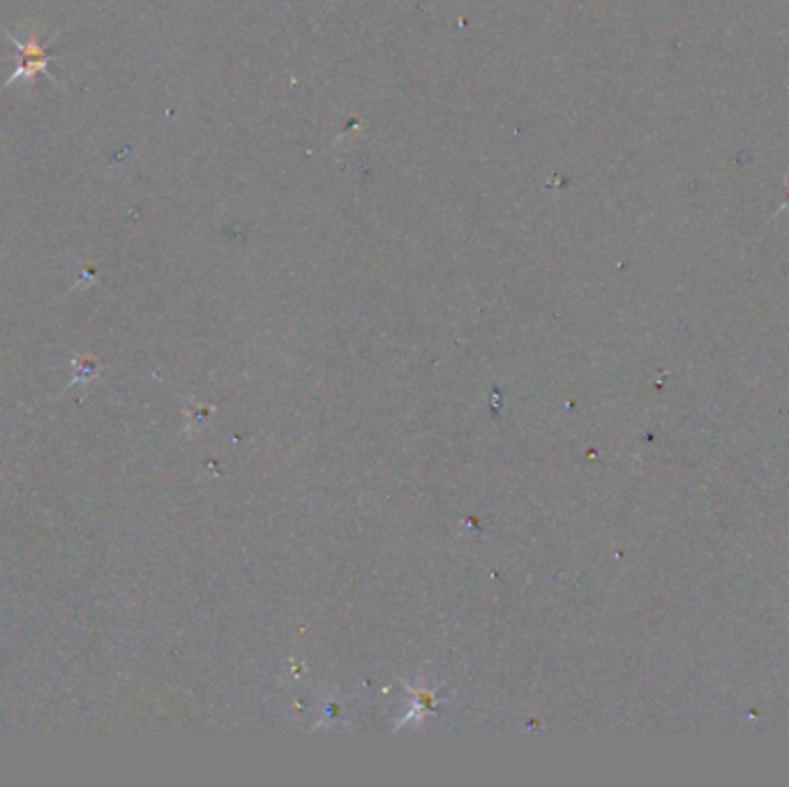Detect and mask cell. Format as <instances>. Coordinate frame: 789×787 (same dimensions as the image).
I'll return each instance as SVG.
<instances>
[{
    "label": "cell",
    "instance_id": "6da1fadb",
    "mask_svg": "<svg viewBox=\"0 0 789 787\" xmlns=\"http://www.w3.org/2000/svg\"><path fill=\"white\" fill-rule=\"evenodd\" d=\"M3 33L8 35V40L14 44V47L19 49V54H21V65L16 67L14 72H12V77L8 79V83H5V86L19 83V81L33 83V81H35V75H44V77H47L52 83H56V86H58V81H56L54 72L49 70L52 56L47 54V49L42 47V42H40V37H37V31H35V29L31 31V35H29V40H26V42L16 40V37H14L12 33H8L5 29H3Z\"/></svg>",
    "mask_w": 789,
    "mask_h": 787
}]
</instances>
